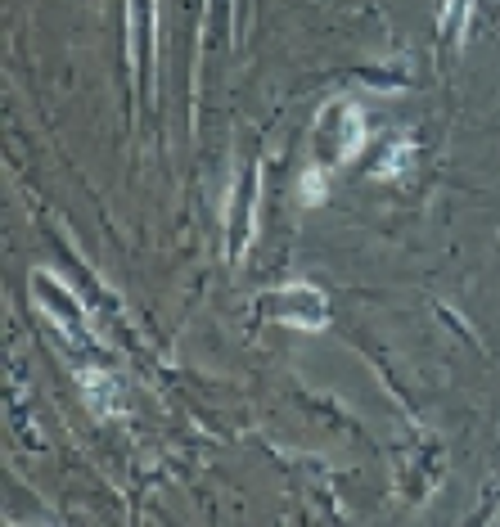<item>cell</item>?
Returning a JSON list of instances; mask_svg holds the SVG:
<instances>
[{
  "instance_id": "1",
  "label": "cell",
  "mask_w": 500,
  "mask_h": 527,
  "mask_svg": "<svg viewBox=\"0 0 500 527\" xmlns=\"http://www.w3.org/2000/svg\"><path fill=\"white\" fill-rule=\"evenodd\" d=\"M298 194H302V203H307V208L325 203V194H329V167H307V172H302V181H298Z\"/></svg>"
}]
</instances>
